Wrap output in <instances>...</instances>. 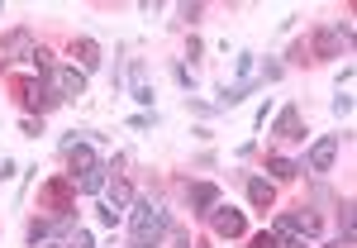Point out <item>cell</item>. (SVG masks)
Here are the masks:
<instances>
[{"mask_svg":"<svg viewBox=\"0 0 357 248\" xmlns=\"http://www.w3.org/2000/svg\"><path fill=\"white\" fill-rule=\"evenodd\" d=\"M172 234V215L153 200H134L129 205V244L134 248H162V239Z\"/></svg>","mask_w":357,"mask_h":248,"instance_id":"obj_1","label":"cell"},{"mask_svg":"<svg viewBox=\"0 0 357 248\" xmlns=\"http://www.w3.org/2000/svg\"><path fill=\"white\" fill-rule=\"evenodd\" d=\"M343 48H353V24L343 20V24H324L310 34V43H305V53H310V62H329V57H338Z\"/></svg>","mask_w":357,"mask_h":248,"instance_id":"obj_2","label":"cell"},{"mask_svg":"<svg viewBox=\"0 0 357 248\" xmlns=\"http://www.w3.org/2000/svg\"><path fill=\"white\" fill-rule=\"evenodd\" d=\"M15 101H20L29 115H38V119L62 105V96L53 91V82H43V77H20V82H15Z\"/></svg>","mask_w":357,"mask_h":248,"instance_id":"obj_3","label":"cell"},{"mask_svg":"<svg viewBox=\"0 0 357 248\" xmlns=\"http://www.w3.org/2000/svg\"><path fill=\"white\" fill-rule=\"evenodd\" d=\"M77 182L72 177H48L43 187H38V210L48 215V220H62V215H72L77 205Z\"/></svg>","mask_w":357,"mask_h":248,"instance_id":"obj_4","label":"cell"},{"mask_svg":"<svg viewBox=\"0 0 357 248\" xmlns=\"http://www.w3.org/2000/svg\"><path fill=\"white\" fill-rule=\"evenodd\" d=\"M338 143H343V134H319L314 143H310V153H305L301 172H314V177H324V172H333V158H338Z\"/></svg>","mask_w":357,"mask_h":248,"instance_id":"obj_5","label":"cell"},{"mask_svg":"<svg viewBox=\"0 0 357 248\" xmlns=\"http://www.w3.org/2000/svg\"><path fill=\"white\" fill-rule=\"evenodd\" d=\"M33 53H38L33 29H10V34H0V57H5V62H33Z\"/></svg>","mask_w":357,"mask_h":248,"instance_id":"obj_6","label":"cell"},{"mask_svg":"<svg viewBox=\"0 0 357 248\" xmlns=\"http://www.w3.org/2000/svg\"><path fill=\"white\" fill-rule=\"evenodd\" d=\"M62 158H67V177H72V182H77L82 172H91V167L100 163V158H96V148H91L86 138H77V134L62 138Z\"/></svg>","mask_w":357,"mask_h":248,"instance_id":"obj_7","label":"cell"},{"mask_svg":"<svg viewBox=\"0 0 357 248\" xmlns=\"http://www.w3.org/2000/svg\"><path fill=\"white\" fill-rule=\"evenodd\" d=\"M210 229H215V239H243L248 234V220H243V210H234V205H215L210 210Z\"/></svg>","mask_w":357,"mask_h":248,"instance_id":"obj_8","label":"cell"},{"mask_svg":"<svg viewBox=\"0 0 357 248\" xmlns=\"http://www.w3.org/2000/svg\"><path fill=\"white\" fill-rule=\"evenodd\" d=\"M272 138H276V143H301V138H305V110H301V105H286V110H276V119H272Z\"/></svg>","mask_w":357,"mask_h":248,"instance_id":"obj_9","label":"cell"},{"mask_svg":"<svg viewBox=\"0 0 357 248\" xmlns=\"http://www.w3.org/2000/svg\"><path fill=\"white\" fill-rule=\"evenodd\" d=\"M43 82H53V91L62 101H82L86 96V72H77L72 62L67 67H53V77H43Z\"/></svg>","mask_w":357,"mask_h":248,"instance_id":"obj_10","label":"cell"},{"mask_svg":"<svg viewBox=\"0 0 357 248\" xmlns=\"http://www.w3.org/2000/svg\"><path fill=\"white\" fill-rule=\"evenodd\" d=\"M186 205H191V215L210 220V210L220 205V187L215 182H186Z\"/></svg>","mask_w":357,"mask_h":248,"instance_id":"obj_11","label":"cell"},{"mask_svg":"<svg viewBox=\"0 0 357 248\" xmlns=\"http://www.w3.org/2000/svg\"><path fill=\"white\" fill-rule=\"evenodd\" d=\"M100 43H96V38H72V67H77V72H96V67H100Z\"/></svg>","mask_w":357,"mask_h":248,"instance_id":"obj_12","label":"cell"},{"mask_svg":"<svg viewBox=\"0 0 357 248\" xmlns=\"http://www.w3.org/2000/svg\"><path fill=\"white\" fill-rule=\"evenodd\" d=\"M134 200H138V196H134V182H129V177H114V182H105V205H110V210H119V215H124Z\"/></svg>","mask_w":357,"mask_h":248,"instance_id":"obj_13","label":"cell"},{"mask_svg":"<svg viewBox=\"0 0 357 248\" xmlns=\"http://www.w3.org/2000/svg\"><path fill=\"white\" fill-rule=\"evenodd\" d=\"M243 187H248V200L257 210H276V182H267V177H243Z\"/></svg>","mask_w":357,"mask_h":248,"instance_id":"obj_14","label":"cell"},{"mask_svg":"<svg viewBox=\"0 0 357 248\" xmlns=\"http://www.w3.org/2000/svg\"><path fill=\"white\" fill-rule=\"evenodd\" d=\"M272 234L281 239V248H305V234H301V224L291 220V210H276V220H272Z\"/></svg>","mask_w":357,"mask_h":248,"instance_id":"obj_15","label":"cell"},{"mask_svg":"<svg viewBox=\"0 0 357 248\" xmlns=\"http://www.w3.org/2000/svg\"><path fill=\"white\" fill-rule=\"evenodd\" d=\"M129 96H134L143 110H153V86H148V72H143V62L129 67Z\"/></svg>","mask_w":357,"mask_h":248,"instance_id":"obj_16","label":"cell"},{"mask_svg":"<svg viewBox=\"0 0 357 248\" xmlns=\"http://www.w3.org/2000/svg\"><path fill=\"white\" fill-rule=\"evenodd\" d=\"M296 177H301V163L296 158H281V153L267 158V182H296Z\"/></svg>","mask_w":357,"mask_h":248,"instance_id":"obj_17","label":"cell"},{"mask_svg":"<svg viewBox=\"0 0 357 248\" xmlns=\"http://www.w3.org/2000/svg\"><path fill=\"white\" fill-rule=\"evenodd\" d=\"M105 172H110L105 163H96L91 172H82V177H77V191H82V196H96V191H105V182H110Z\"/></svg>","mask_w":357,"mask_h":248,"instance_id":"obj_18","label":"cell"},{"mask_svg":"<svg viewBox=\"0 0 357 248\" xmlns=\"http://www.w3.org/2000/svg\"><path fill=\"white\" fill-rule=\"evenodd\" d=\"M57 234V220H48V215H38V220H29V244L33 248H43L48 239Z\"/></svg>","mask_w":357,"mask_h":248,"instance_id":"obj_19","label":"cell"},{"mask_svg":"<svg viewBox=\"0 0 357 248\" xmlns=\"http://www.w3.org/2000/svg\"><path fill=\"white\" fill-rule=\"evenodd\" d=\"M291 220L301 224L305 239H314V234H319V215H314V210H305V205H296V210H291Z\"/></svg>","mask_w":357,"mask_h":248,"instance_id":"obj_20","label":"cell"},{"mask_svg":"<svg viewBox=\"0 0 357 248\" xmlns=\"http://www.w3.org/2000/svg\"><path fill=\"white\" fill-rule=\"evenodd\" d=\"M353 224H357V205L353 200H338V229H343L338 239H353Z\"/></svg>","mask_w":357,"mask_h":248,"instance_id":"obj_21","label":"cell"},{"mask_svg":"<svg viewBox=\"0 0 357 248\" xmlns=\"http://www.w3.org/2000/svg\"><path fill=\"white\" fill-rule=\"evenodd\" d=\"M172 244H176V248H210L205 239H191V234H186V229H176V224H172Z\"/></svg>","mask_w":357,"mask_h":248,"instance_id":"obj_22","label":"cell"},{"mask_svg":"<svg viewBox=\"0 0 357 248\" xmlns=\"http://www.w3.org/2000/svg\"><path fill=\"white\" fill-rule=\"evenodd\" d=\"M281 72H286L281 62H262V72H257V82H262V86H267V82H281Z\"/></svg>","mask_w":357,"mask_h":248,"instance_id":"obj_23","label":"cell"},{"mask_svg":"<svg viewBox=\"0 0 357 248\" xmlns=\"http://www.w3.org/2000/svg\"><path fill=\"white\" fill-rule=\"evenodd\" d=\"M333 115H338V119H348V115H353V96H348V91H338V101H333Z\"/></svg>","mask_w":357,"mask_h":248,"instance_id":"obj_24","label":"cell"},{"mask_svg":"<svg viewBox=\"0 0 357 248\" xmlns=\"http://www.w3.org/2000/svg\"><path fill=\"white\" fill-rule=\"evenodd\" d=\"M172 77H176V82L186 86V91H191V86H195V72H191V67H186V62H176V67H172Z\"/></svg>","mask_w":357,"mask_h":248,"instance_id":"obj_25","label":"cell"},{"mask_svg":"<svg viewBox=\"0 0 357 248\" xmlns=\"http://www.w3.org/2000/svg\"><path fill=\"white\" fill-rule=\"evenodd\" d=\"M234 67H238V82H248V77H252V67H257V62H252V53H238V62H234Z\"/></svg>","mask_w":357,"mask_h":248,"instance_id":"obj_26","label":"cell"},{"mask_svg":"<svg viewBox=\"0 0 357 248\" xmlns=\"http://www.w3.org/2000/svg\"><path fill=\"white\" fill-rule=\"evenodd\" d=\"M248 248H281V239H276V234H252Z\"/></svg>","mask_w":357,"mask_h":248,"instance_id":"obj_27","label":"cell"},{"mask_svg":"<svg viewBox=\"0 0 357 248\" xmlns=\"http://www.w3.org/2000/svg\"><path fill=\"white\" fill-rule=\"evenodd\" d=\"M67 248H96V239H91V229H77V234L67 239Z\"/></svg>","mask_w":357,"mask_h":248,"instance_id":"obj_28","label":"cell"},{"mask_svg":"<svg viewBox=\"0 0 357 248\" xmlns=\"http://www.w3.org/2000/svg\"><path fill=\"white\" fill-rule=\"evenodd\" d=\"M291 62H296V67H301V62H310V53H305V38H296V43H291Z\"/></svg>","mask_w":357,"mask_h":248,"instance_id":"obj_29","label":"cell"},{"mask_svg":"<svg viewBox=\"0 0 357 248\" xmlns=\"http://www.w3.org/2000/svg\"><path fill=\"white\" fill-rule=\"evenodd\" d=\"M200 15H205V5H181V20H186V24H195Z\"/></svg>","mask_w":357,"mask_h":248,"instance_id":"obj_30","label":"cell"},{"mask_svg":"<svg viewBox=\"0 0 357 248\" xmlns=\"http://www.w3.org/2000/svg\"><path fill=\"white\" fill-rule=\"evenodd\" d=\"M100 224H105V229H114V224H119V210H110V205H100Z\"/></svg>","mask_w":357,"mask_h":248,"instance_id":"obj_31","label":"cell"},{"mask_svg":"<svg viewBox=\"0 0 357 248\" xmlns=\"http://www.w3.org/2000/svg\"><path fill=\"white\" fill-rule=\"evenodd\" d=\"M324 248H353V239H333V244H324Z\"/></svg>","mask_w":357,"mask_h":248,"instance_id":"obj_32","label":"cell"},{"mask_svg":"<svg viewBox=\"0 0 357 248\" xmlns=\"http://www.w3.org/2000/svg\"><path fill=\"white\" fill-rule=\"evenodd\" d=\"M43 248H67V244H43Z\"/></svg>","mask_w":357,"mask_h":248,"instance_id":"obj_33","label":"cell"}]
</instances>
